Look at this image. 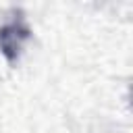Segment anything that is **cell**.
<instances>
[{
  "instance_id": "1",
  "label": "cell",
  "mask_w": 133,
  "mask_h": 133,
  "mask_svg": "<svg viewBox=\"0 0 133 133\" xmlns=\"http://www.w3.org/2000/svg\"><path fill=\"white\" fill-rule=\"evenodd\" d=\"M31 29L23 17V12H15L4 25H0V52L8 62H15L21 56L23 46L29 42Z\"/></svg>"
}]
</instances>
